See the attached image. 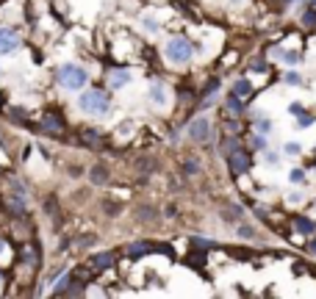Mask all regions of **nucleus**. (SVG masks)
<instances>
[{"label":"nucleus","instance_id":"nucleus-10","mask_svg":"<svg viewBox=\"0 0 316 299\" xmlns=\"http://www.w3.org/2000/svg\"><path fill=\"white\" fill-rule=\"evenodd\" d=\"M91 266L94 269H108V266H114V255L111 252H100V255L91 257Z\"/></svg>","mask_w":316,"mask_h":299},{"label":"nucleus","instance_id":"nucleus-28","mask_svg":"<svg viewBox=\"0 0 316 299\" xmlns=\"http://www.w3.org/2000/svg\"><path fill=\"white\" fill-rule=\"evenodd\" d=\"M0 252H6V241L3 238H0Z\"/></svg>","mask_w":316,"mask_h":299},{"label":"nucleus","instance_id":"nucleus-23","mask_svg":"<svg viewBox=\"0 0 316 299\" xmlns=\"http://www.w3.org/2000/svg\"><path fill=\"white\" fill-rule=\"evenodd\" d=\"M197 169H200L197 161H189V164H186V172H189V174H197Z\"/></svg>","mask_w":316,"mask_h":299},{"label":"nucleus","instance_id":"nucleus-12","mask_svg":"<svg viewBox=\"0 0 316 299\" xmlns=\"http://www.w3.org/2000/svg\"><path fill=\"white\" fill-rule=\"evenodd\" d=\"M227 111H230V114H241V111H244L239 94H230V97H227Z\"/></svg>","mask_w":316,"mask_h":299},{"label":"nucleus","instance_id":"nucleus-4","mask_svg":"<svg viewBox=\"0 0 316 299\" xmlns=\"http://www.w3.org/2000/svg\"><path fill=\"white\" fill-rule=\"evenodd\" d=\"M20 34L11 28H0V53H14L20 50Z\"/></svg>","mask_w":316,"mask_h":299},{"label":"nucleus","instance_id":"nucleus-13","mask_svg":"<svg viewBox=\"0 0 316 299\" xmlns=\"http://www.w3.org/2000/svg\"><path fill=\"white\" fill-rule=\"evenodd\" d=\"M89 177H91V183H105V180H108V174H105V169H103V167H94Z\"/></svg>","mask_w":316,"mask_h":299},{"label":"nucleus","instance_id":"nucleus-27","mask_svg":"<svg viewBox=\"0 0 316 299\" xmlns=\"http://www.w3.org/2000/svg\"><path fill=\"white\" fill-rule=\"evenodd\" d=\"M253 147H258V150H264V147H267V141H264V139H253Z\"/></svg>","mask_w":316,"mask_h":299},{"label":"nucleus","instance_id":"nucleus-16","mask_svg":"<svg viewBox=\"0 0 316 299\" xmlns=\"http://www.w3.org/2000/svg\"><path fill=\"white\" fill-rule=\"evenodd\" d=\"M214 91H219V78H214V81H208V86H205V91H203V94H205V100H208L211 94H214Z\"/></svg>","mask_w":316,"mask_h":299},{"label":"nucleus","instance_id":"nucleus-19","mask_svg":"<svg viewBox=\"0 0 316 299\" xmlns=\"http://www.w3.org/2000/svg\"><path fill=\"white\" fill-rule=\"evenodd\" d=\"M84 139H86V141H91V144H97V141H100V136H97L94 130H86V133H84Z\"/></svg>","mask_w":316,"mask_h":299},{"label":"nucleus","instance_id":"nucleus-3","mask_svg":"<svg viewBox=\"0 0 316 299\" xmlns=\"http://www.w3.org/2000/svg\"><path fill=\"white\" fill-rule=\"evenodd\" d=\"M191 53H194V47H191V42L186 39V36H175V39H169L167 47H164V56H167L172 64H186L191 58Z\"/></svg>","mask_w":316,"mask_h":299},{"label":"nucleus","instance_id":"nucleus-7","mask_svg":"<svg viewBox=\"0 0 316 299\" xmlns=\"http://www.w3.org/2000/svg\"><path fill=\"white\" fill-rule=\"evenodd\" d=\"M42 128H45V130H50V133H58L64 128V119L58 117V114L47 111V114H42Z\"/></svg>","mask_w":316,"mask_h":299},{"label":"nucleus","instance_id":"nucleus-18","mask_svg":"<svg viewBox=\"0 0 316 299\" xmlns=\"http://www.w3.org/2000/svg\"><path fill=\"white\" fill-rule=\"evenodd\" d=\"M191 244H194V247H200V250H208V247H211V241H205L203 236H194V241H191Z\"/></svg>","mask_w":316,"mask_h":299},{"label":"nucleus","instance_id":"nucleus-14","mask_svg":"<svg viewBox=\"0 0 316 299\" xmlns=\"http://www.w3.org/2000/svg\"><path fill=\"white\" fill-rule=\"evenodd\" d=\"M297 230H300V233H314L316 224L311 222V219H297Z\"/></svg>","mask_w":316,"mask_h":299},{"label":"nucleus","instance_id":"nucleus-31","mask_svg":"<svg viewBox=\"0 0 316 299\" xmlns=\"http://www.w3.org/2000/svg\"><path fill=\"white\" fill-rule=\"evenodd\" d=\"M230 3H244V0H230Z\"/></svg>","mask_w":316,"mask_h":299},{"label":"nucleus","instance_id":"nucleus-15","mask_svg":"<svg viewBox=\"0 0 316 299\" xmlns=\"http://www.w3.org/2000/svg\"><path fill=\"white\" fill-rule=\"evenodd\" d=\"M147 250H150V244H131L128 255H141V252H147Z\"/></svg>","mask_w":316,"mask_h":299},{"label":"nucleus","instance_id":"nucleus-9","mask_svg":"<svg viewBox=\"0 0 316 299\" xmlns=\"http://www.w3.org/2000/svg\"><path fill=\"white\" fill-rule=\"evenodd\" d=\"M150 100H153L155 105H164V103H167V91H164L161 81H153V84H150Z\"/></svg>","mask_w":316,"mask_h":299},{"label":"nucleus","instance_id":"nucleus-25","mask_svg":"<svg viewBox=\"0 0 316 299\" xmlns=\"http://www.w3.org/2000/svg\"><path fill=\"white\" fill-rule=\"evenodd\" d=\"M258 133H269V122L264 119V122H258Z\"/></svg>","mask_w":316,"mask_h":299},{"label":"nucleus","instance_id":"nucleus-20","mask_svg":"<svg viewBox=\"0 0 316 299\" xmlns=\"http://www.w3.org/2000/svg\"><path fill=\"white\" fill-rule=\"evenodd\" d=\"M144 28H147V31H153V34H155V31H158V22H155V20H150V17H144Z\"/></svg>","mask_w":316,"mask_h":299},{"label":"nucleus","instance_id":"nucleus-6","mask_svg":"<svg viewBox=\"0 0 316 299\" xmlns=\"http://www.w3.org/2000/svg\"><path fill=\"white\" fill-rule=\"evenodd\" d=\"M230 172L233 174H244V172H250V155L244 153V150H239V147H236V150H233L230 153Z\"/></svg>","mask_w":316,"mask_h":299},{"label":"nucleus","instance_id":"nucleus-2","mask_svg":"<svg viewBox=\"0 0 316 299\" xmlns=\"http://www.w3.org/2000/svg\"><path fill=\"white\" fill-rule=\"evenodd\" d=\"M56 81L58 86H64V89H70V91H78V89H84L86 81H89V75H86L84 67H78V64H61L56 70Z\"/></svg>","mask_w":316,"mask_h":299},{"label":"nucleus","instance_id":"nucleus-29","mask_svg":"<svg viewBox=\"0 0 316 299\" xmlns=\"http://www.w3.org/2000/svg\"><path fill=\"white\" fill-rule=\"evenodd\" d=\"M311 252H316V241H311Z\"/></svg>","mask_w":316,"mask_h":299},{"label":"nucleus","instance_id":"nucleus-11","mask_svg":"<svg viewBox=\"0 0 316 299\" xmlns=\"http://www.w3.org/2000/svg\"><path fill=\"white\" fill-rule=\"evenodd\" d=\"M233 94H239L241 100L250 97V94H253V86H250V81H236V86H233Z\"/></svg>","mask_w":316,"mask_h":299},{"label":"nucleus","instance_id":"nucleus-26","mask_svg":"<svg viewBox=\"0 0 316 299\" xmlns=\"http://www.w3.org/2000/svg\"><path fill=\"white\" fill-rule=\"evenodd\" d=\"M291 180H294V183L302 180V172H300V169H294V172H291Z\"/></svg>","mask_w":316,"mask_h":299},{"label":"nucleus","instance_id":"nucleus-24","mask_svg":"<svg viewBox=\"0 0 316 299\" xmlns=\"http://www.w3.org/2000/svg\"><path fill=\"white\" fill-rule=\"evenodd\" d=\"M286 153L288 155H297V153H300V144H294V141H291V144H286Z\"/></svg>","mask_w":316,"mask_h":299},{"label":"nucleus","instance_id":"nucleus-17","mask_svg":"<svg viewBox=\"0 0 316 299\" xmlns=\"http://www.w3.org/2000/svg\"><path fill=\"white\" fill-rule=\"evenodd\" d=\"M302 22H305V25H314V22H316V8H311V11H305V17H302Z\"/></svg>","mask_w":316,"mask_h":299},{"label":"nucleus","instance_id":"nucleus-30","mask_svg":"<svg viewBox=\"0 0 316 299\" xmlns=\"http://www.w3.org/2000/svg\"><path fill=\"white\" fill-rule=\"evenodd\" d=\"M311 8H316V0H311Z\"/></svg>","mask_w":316,"mask_h":299},{"label":"nucleus","instance_id":"nucleus-5","mask_svg":"<svg viewBox=\"0 0 316 299\" xmlns=\"http://www.w3.org/2000/svg\"><path fill=\"white\" fill-rule=\"evenodd\" d=\"M189 136L194 141H208L211 139V122L205 117H197L194 122L189 125Z\"/></svg>","mask_w":316,"mask_h":299},{"label":"nucleus","instance_id":"nucleus-21","mask_svg":"<svg viewBox=\"0 0 316 299\" xmlns=\"http://www.w3.org/2000/svg\"><path fill=\"white\" fill-rule=\"evenodd\" d=\"M286 84L297 86V84H300V75H297V72H288V75H286Z\"/></svg>","mask_w":316,"mask_h":299},{"label":"nucleus","instance_id":"nucleus-22","mask_svg":"<svg viewBox=\"0 0 316 299\" xmlns=\"http://www.w3.org/2000/svg\"><path fill=\"white\" fill-rule=\"evenodd\" d=\"M283 58H286V64H297V61H300L297 53H283Z\"/></svg>","mask_w":316,"mask_h":299},{"label":"nucleus","instance_id":"nucleus-8","mask_svg":"<svg viewBox=\"0 0 316 299\" xmlns=\"http://www.w3.org/2000/svg\"><path fill=\"white\" fill-rule=\"evenodd\" d=\"M108 84H111L114 89H122L125 84H131V72L128 70H111L108 72Z\"/></svg>","mask_w":316,"mask_h":299},{"label":"nucleus","instance_id":"nucleus-1","mask_svg":"<svg viewBox=\"0 0 316 299\" xmlns=\"http://www.w3.org/2000/svg\"><path fill=\"white\" fill-rule=\"evenodd\" d=\"M78 108L89 117H105V114L111 111V100L105 94L103 89H86L78 100Z\"/></svg>","mask_w":316,"mask_h":299}]
</instances>
